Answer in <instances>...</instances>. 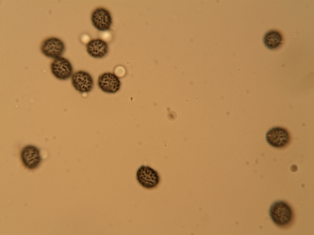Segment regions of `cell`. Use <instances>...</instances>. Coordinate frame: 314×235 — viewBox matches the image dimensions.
Returning a JSON list of instances; mask_svg holds the SVG:
<instances>
[{"instance_id": "cell-1", "label": "cell", "mask_w": 314, "mask_h": 235, "mask_svg": "<svg viewBox=\"0 0 314 235\" xmlns=\"http://www.w3.org/2000/svg\"><path fill=\"white\" fill-rule=\"evenodd\" d=\"M270 214L274 222L280 226L288 225L293 218V212L291 207L283 201H278L274 203L270 207Z\"/></svg>"}, {"instance_id": "cell-2", "label": "cell", "mask_w": 314, "mask_h": 235, "mask_svg": "<svg viewBox=\"0 0 314 235\" xmlns=\"http://www.w3.org/2000/svg\"><path fill=\"white\" fill-rule=\"evenodd\" d=\"M158 172L148 166L142 165L136 173V179L143 188L152 189L156 187L160 181Z\"/></svg>"}, {"instance_id": "cell-3", "label": "cell", "mask_w": 314, "mask_h": 235, "mask_svg": "<svg viewBox=\"0 0 314 235\" xmlns=\"http://www.w3.org/2000/svg\"><path fill=\"white\" fill-rule=\"evenodd\" d=\"M41 53L45 56L55 59L62 56L65 50L64 42L57 37L46 38L41 42L40 47Z\"/></svg>"}, {"instance_id": "cell-4", "label": "cell", "mask_w": 314, "mask_h": 235, "mask_svg": "<svg viewBox=\"0 0 314 235\" xmlns=\"http://www.w3.org/2000/svg\"><path fill=\"white\" fill-rule=\"evenodd\" d=\"M50 69L52 75L59 80H68L73 73V67L70 62L62 56L54 59L50 63Z\"/></svg>"}, {"instance_id": "cell-5", "label": "cell", "mask_w": 314, "mask_h": 235, "mask_svg": "<svg viewBox=\"0 0 314 235\" xmlns=\"http://www.w3.org/2000/svg\"><path fill=\"white\" fill-rule=\"evenodd\" d=\"M90 19L93 26L101 32L109 30L112 24V18L110 11L103 7L95 9L91 13Z\"/></svg>"}, {"instance_id": "cell-6", "label": "cell", "mask_w": 314, "mask_h": 235, "mask_svg": "<svg viewBox=\"0 0 314 235\" xmlns=\"http://www.w3.org/2000/svg\"><path fill=\"white\" fill-rule=\"evenodd\" d=\"M72 85L80 93H88L93 89L94 83L92 76L88 72L80 70L73 73L71 77Z\"/></svg>"}, {"instance_id": "cell-7", "label": "cell", "mask_w": 314, "mask_h": 235, "mask_svg": "<svg viewBox=\"0 0 314 235\" xmlns=\"http://www.w3.org/2000/svg\"><path fill=\"white\" fill-rule=\"evenodd\" d=\"M97 85L103 92L114 94L120 89L121 82L119 77L114 73L106 72L98 77Z\"/></svg>"}, {"instance_id": "cell-8", "label": "cell", "mask_w": 314, "mask_h": 235, "mask_svg": "<svg viewBox=\"0 0 314 235\" xmlns=\"http://www.w3.org/2000/svg\"><path fill=\"white\" fill-rule=\"evenodd\" d=\"M267 141L271 146L282 148L286 146L290 140L289 134L286 129L275 127L270 129L266 135Z\"/></svg>"}, {"instance_id": "cell-9", "label": "cell", "mask_w": 314, "mask_h": 235, "mask_svg": "<svg viewBox=\"0 0 314 235\" xmlns=\"http://www.w3.org/2000/svg\"><path fill=\"white\" fill-rule=\"evenodd\" d=\"M21 156L24 166L30 170L36 168L41 160L40 150L36 147L31 145L27 146L23 148Z\"/></svg>"}, {"instance_id": "cell-10", "label": "cell", "mask_w": 314, "mask_h": 235, "mask_svg": "<svg viewBox=\"0 0 314 235\" xmlns=\"http://www.w3.org/2000/svg\"><path fill=\"white\" fill-rule=\"evenodd\" d=\"M86 47L88 54L95 58L104 57L109 50L107 43L100 38L94 39L89 40L86 44Z\"/></svg>"}, {"instance_id": "cell-11", "label": "cell", "mask_w": 314, "mask_h": 235, "mask_svg": "<svg viewBox=\"0 0 314 235\" xmlns=\"http://www.w3.org/2000/svg\"><path fill=\"white\" fill-rule=\"evenodd\" d=\"M264 43L268 48L273 49L279 47L282 41L281 33L276 30H271L267 32L264 37Z\"/></svg>"}]
</instances>
